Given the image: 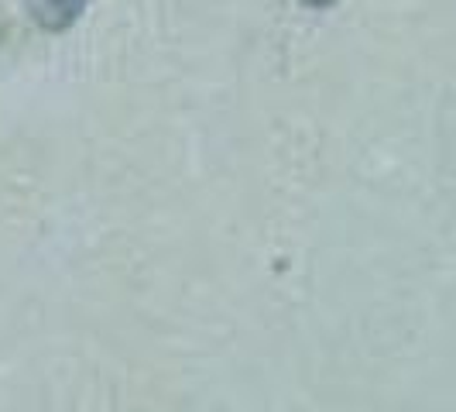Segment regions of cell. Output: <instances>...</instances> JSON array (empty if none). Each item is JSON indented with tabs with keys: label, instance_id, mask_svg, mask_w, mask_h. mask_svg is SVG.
Wrapping results in <instances>:
<instances>
[{
	"label": "cell",
	"instance_id": "1",
	"mask_svg": "<svg viewBox=\"0 0 456 412\" xmlns=\"http://www.w3.org/2000/svg\"><path fill=\"white\" fill-rule=\"evenodd\" d=\"M90 0H24V11L38 31L48 35H62L72 24L83 18Z\"/></svg>",
	"mask_w": 456,
	"mask_h": 412
},
{
	"label": "cell",
	"instance_id": "2",
	"mask_svg": "<svg viewBox=\"0 0 456 412\" xmlns=\"http://www.w3.org/2000/svg\"><path fill=\"white\" fill-rule=\"evenodd\" d=\"M298 4H305V7H313V11H326V7H333L337 0H298Z\"/></svg>",
	"mask_w": 456,
	"mask_h": 412
},
{
	"label": "cell",
	"instance_id": "3",
	"mask_svg": "<svg viewBox=\"0 0 456 412\" xmlns=\"http://www.w3.org/2000/svg\"><path fill=\"white\" fill-rule=\"evenodd\" d=\"M4 38H7V21L0 18V45H4Z\"/></svg>",
	"mask_w": 456,
	"mask_h": 412
}]
</instances>
